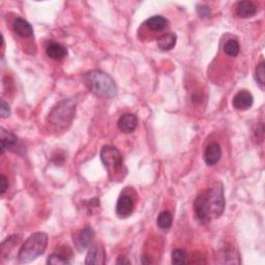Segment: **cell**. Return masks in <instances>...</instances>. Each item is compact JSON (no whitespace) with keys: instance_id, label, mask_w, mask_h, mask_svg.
Returning a JSON list of instances; mask_svg holds the SVG:
<instances>
[{"instance_id":"obj_19","label":"cell","mask_w":265,"mask_h":265,"mask_svg":"<svg viewBox=\"0 0 265 265\" xmlns=\"http://www.w3.org/2000/svg\"><path fill=\"white\" fill-rule=\"evenodd\" d=\"M239 43L237 39H229L224 45V52H225L230 57H235L239 53Z\"/></svg>"},{"instance_id":"obj_16","label":"cell","mask_w":265,"mask_h":265,"mask_svg":"<svg viewBox=\"0 0 265 265\" xmlns=\"http://www.w3.org/2000/svg\"><path fill=\"white\" fill-rule=\"evenodd\" d=\"M177 36L173 32H168L166 35L162 36L159 40H157V46L162 51H170L176 45Z\"/></svg>"},{"instance_id":"obj_24","label":"cell","mask_w":265,"mask_h":265,"mask_svg":"<svg viewBox=\"0 0 265 265\" xmlns=\"http://www.w3.org/2000/svg\"><path fill=\"white\" fill-rule=\"evenodd\" d=\"M197 13L199 17H201V18H208V17L211 15L210 8L206 5H199L197 8Z\"/></svg>"},{"instance_id":"obj_22","label":"cell","mask_w":265,"mask_h":265,"mask_svg":"<svg viewBox=\"0 0 265 265\" xmlns=\"http://www.w3.org/2000/svg\"><path fill=\"white\" fill-rule=\"evenodd\" d=\"M265 64L262 61L260 64L257 65L256 68V72H255V79L258 83L259 87L263 90L264 89V84H265Z\"/></svg>"},{"instance_id":"obj_25","label":"cell","mask_w":265,"mask_h":265,"mask_svg":"<svg viewBox=\"0 0 265 265\" xmlns=\"http://www.w3.org/2000/svg\"><path fill=\"white\" fill-rule=\"evenodd\" d=\"M0 114H1L2 118H6L8 116L11 115V108L8 106L7 103H5V101L1 99V107H0Z\"/></svg>"},{"instance_id":"obj_5","label":"cell","mask_w":265,"mask_h":265,"mask_svg":"<svg viewBox=\"0 0 265 265\" xmlns=\"http://www.w3.org/2000/svg\"><path fill=\"white\" fill-rule=\"evenodd\" d=\"M101 160L105 168L110 174L118 173L123 167L122 155L118 149L113 146L106 145L102 148Z\"/></svg>"},{"instance_id":"obj_27","label":"cell","mask_w":265,"mask_h":265,"mask_svg":"<svg viewBox=\"0 0 265 265\" xmlns=\"http://www.w3.org/2000/svg\"><path fill=\"white\" fill-rule=\"evenodd\" d=\"M116 263H118V264H122V263H131L127 258H126V257H123V256H120V257H118V259L117 260H116Z\"/></svg>"},{"instance_id":"obj_9","label":"cell","mask_w":265,"mask_h":265,"mask_svg":"<svg viewBox=\"0 0 265 265\" xmlns=\"http://www.w3.org/2000/svg\"><path fill=\"white\" fill-rule=\"evenodd\" d=\"M85 263L88 265H104L106 263V253L104 248L98 245L91 246L86 255Z\"/></svg>"},{"instance_id":"obj_12","label":"cell","mask_w":265,"mask_h":265,"mask_svg":"<svg viewBox=\"0 0 265 265\" xmlns=\"http://www.w3.org/2000/svg\"><path fill=\"white\" fill-rule=\"evenodd\" d=\"M235 13L239 18H251L257 14V6L252 1H240L236 4Z\"/></svg>"},{"instance_id":"obj_14","label":"cell","mask_w":265,"mask_h":265,"mask_svg":"<svg viewBox=\"0 0 265 265\" xmlns=\"http://www.w3.org/2000/svg\"><path fill=\"white\" fill-rule=\"evenodd\" d=\"M47 55L54 60H61L68 55V50L66 48L58 43H50L46 48Z\"/></svg>"},{"instance_id":"obj_11","label":"cell","mask_w":265,"mask_h":265,"mask_svg":"<svg viewBox=\"0 0 265 265\" xmlns=\"http://www.w3.org/2000/svg\"><path fill=\"white\" fill-rule=\"evenodd\" d=\"M117 124L119 130L124 134H131L138 126V117L132 113H126L120 116Z\"/></svg>"},{"instance_id":"obj_23","label":"cell","mask_w":265,"mask_h":265,"mask_svg":"<svg viewBox=\"0 0 265 265\" xmlns=\"http://www.w3.org/2000/svg\"><path fill=\"white\" fill-rule=\"evenodd\" d=\"M47 264H52V265H65L70 264L69 259L66 258L64 255L54 253L49 257L47 260Z\"/></svg>"},{"instance_id":"obj_6","label":"cell","mask_w":265,"mask_h":265,"mask_svg":"<svg viewBox=\"0 0 265 265\" xmlns=\"http://www.w3.org/2000/svg\"><path fill=\"white\" fill-rule=\"evenodd\" d=\"M135 208V204L134 201H132V199L131 196L129 195H121L117 203H116V214L118 215L119 218H128L132 213Z\"/></svg>"},{"instance_id":"obj_2","label":"cell","mask_w":265,"mask_h":265,"mask_svg":"<svg viewBox=\"0 0 265 265\" xmlns=\"http://www.w3.org/2000/svg\"><path fill=\"white\" fill-rule=\"evenodd\" d=\"M85 85L97 96L111 98L117 95V86L109 75L102 71H90L83 77Z\"/></svg>"},{"instance_id":"obj_15","label":"cell","mask_w":265,"mask_h":265,"mask_svg":"<svg viewBox=\"0 0 265 265\" xmlns=\"http://www.w3.org/2000/svg\"><path fill=\"white\" fill-rule=\"evenodd\" d=\"M0 141H1V154L5 152L6 149L14 151L16 147L18 148V138L10 132H5L3 129H1V140Z\"/></svg>"},{"instance_id":"obj_7","label":"cell","mask_w":265,"mask_h":265,"mask_svg":"<svg viewBox=\"0 0 265 265\" xmlns=\"http://www.w3.org/2000/svg\"><path fill=\"white\" fill-rule=\"evenodd\" d=\"M254 103V97L251 93H248L246 90H243L237 93L233 99H232V104H233V107L236 110L240 111H245L250 109V108L253 106Z\"/></svg>"},{"instance_id":"obj_13","label":"cell","mask_w":265,"mask_h":265,"mask_svg":"<svg viewBox=\"0 0 265 265\" xmlns=\"http://www.w3.org/2000/svg\"><path fill=\"white\" fill-rule=\"evenodd\" d=\"M13 29L15 33H17V35L22 38H29L33 35V29L31 27V25L26 20H24L22 18H17L14 21Z\"/></svg>"},{"instance_id":"obj_4","label":"cell","mask_w":265,"mask_h":265,"mask_svg":"<svg viewBox=\"0 0 265 265\" xmlns=\"http://www.w3.org/2000/svg\"><path fill=\"white\" fill-rule=\"evenodd\" d=\"M48 235L44 232H38V233L29 236L23 246H21L18 260L20 263H29L35 261L38 257L43 255L48 246Z\"/></svg>"},{"instance_id":"obj_17","label":"cell","mask_w":265,"mask_h":265,"mask_svg":"<svg viewBox=\"0 0 265 265\" xmlns=\"http://www.w3.org/2000/svg\"><path fill=\"white\" fill-rule=\"evenodd\" d=\"M145 24L149 29L154 31H161L168 26V20L162 16H152L151 18H149L145 22Z\"/></svg>"},{"instance_id":"obj_10","label":"cell","mask_w":265,"mask_h":265,"mask_svg":"<svg viewBox=\"0 0 265 265\" xmlns=\"http://www.w3.org/2000/svg\"><path fill=\"white\" fill-rule=\"evenodd\" d=\"M222 156V148L217 142H212L207 145L204 151V161L207 166H214L218 164Z\"/></svg>"},{"instance_id":"obj_3","label":"cell","mask_w":265,"mask_h":265,"mask_svg":"<svg viewBox=\"0 0 265 265\" xmlns=\"http://www.w3.org/2000/svg\"><path fill=\"white\" fill-rule=\"evenodd\" d=\"M76 115V103L73 99H63L49 114V122L56 132L68 130Z\"/></svg>"},{"instance_id":"obj_21","label":"cell","mask_w":265,"mask_h":265,"mask_svg":"<svg viewBox=\"0 0 265 265\" xmlns=\"http://www.w3.org/2000/svg\"><path fill=\"white\" fill-rule=\"evenodd\" d=\"M188 256L184 248H176L172 252V263L173 264H186Z\"/></svg>"},{"instance_id":"obj_18","label":"cell","mask_w":265,"mask_h":265,"mask_svg":"<svg viewBox=\"0 0 265 265\" xmlns=\"http://www.w3.org/2000/svg\"><path fill=\"white\" fill-rule=\"evenodd\" d=\"M172 222H173L172 214L167 210L162 211L156 220L157 226L161 229H169L172 226Z\"/></svg>"},{"instance_id":"obj_1","label":"cell","mask_w":265,"mask_h":265,"mask_svg":"<svg viewBox=\"0 0 265 265\" xmlns=\"http://www.w3.org/2000/svg\"><path fill=\"white\" fill-rule=\"evenodd\" d=\"M194 210L198 221L208 224L212 219H217L225 210V196L222 184L213 185L199 194L194 202Z\"/></svg>"},{"instance_id":"obj_8","label":"cell","mask_w":265,"mask_h":265,"mask_svg":"<svg viewBox=\"0 0 265 265\" xmlns=\"http://www.w3.org/2000/svg\"><path fill=\"white\" fill-rule=\"evenodd\" d=\"M94 237H95L94 229H91L90 227H87L79 232L78 235L75 237L74 244L78 248L79 252H83V251H85L86 248L90 246Z\"/></svg>"},{"instance_id":"obj_20","label":"cell","mask_w":265,"mask_h":265,"mask_svg":"<svg viewBox=\"0 0 265 265\" xmlns=\"http://www.w3.org/2000/svg\"><path fill=\"white\" fill-rule=\"evenodd\" d=\"M223 260L221 263H239V256L233 248H226L222 254Z\"/></svg>"},{"instance_id":"obj_26","label":"cell","mask_w":265,"mask_h":265,"mask_svg":"<svg viewBox=\"0 0 265 265\" xmlns=\"http://www.w3.org/2000/svg\"><path fill=\"white\" fill-rule=\"evenodd\" d=\"M0 184H1V189H0V190H1V195H3L5 192H6V189L8 188V184H7V179L5 178L4 175H1V182H0Z\"/></svg>"}]
</instances>
